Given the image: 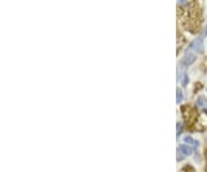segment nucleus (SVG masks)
I'll return each mask as SVG.
<instances>
[{"instance_id": "1", "label": "nucleus", "mask_w": 207, "mask_h": 172, "mask_svg": "<svg viewBox=\"0 0 207 172\" xmlns=\"http://www.w3.org/2000/svg\"><path fill=\"white\" fill-rule=\"evenodd\" d=\"M188 51H193L194 53H202L204 52V42H202V38H196V40L189 45Z\"/></svg>"}, {"instance_id": "2", "label": "nucleus", "mask_w": 207, "mask_h": 172, "mask_svg": "<svg viewBox=\"0 0 207 172\" xmlns=\"http://www.w3.org/2000/svg\"><path fill=\"white\" fill-rule=\"evenodd\" d=\"M196 59H197V56L196 54H193V53H188V54H185L182 58L180 65H181V67H189L193 64L194 61H196Z\"/></svg>"}, {"instance_id": "8", "label": "nucleus", "mask_w": 207, "mask_h": 172, "mask_svg": "<svg viewBox=\"0 0 207 172\" xmlns=\"http://www.w3.org/2000/svg\"><path fill=\"white\" fill-rule=\"evenodd\" d=\"M176 128H177V132H176V134H177V136H178V135H180V134L182 133V131H183V129H182V128H183V125H182L181 123H177Z\"/></svg>"}, {"instance_id": "3", "label": "nucleus", "mask_w": 207, "mask_h": 172, "mask_svg": "<svg viewBox=\"0 0 207 172\" xmlns=\"http://www.w3.org/2000/svg\"><path fill=\"white\" fill-rule=\"evenodd\" d=\"M178 152L181 154L180 157H178V161H182L183 157L192 155V154H193V149H192L190 146H188L187 143H185V145H180V146H178Z\"/></svg>"}, {"instance_id": "5", "label": "nucleus", "mask_w": 207, "mask_h": 172, "mask_svg": "<svg viewBox=\"0 0 207 172\" xmlns=\"http://www.w3.org/2000/svg\"><path fill=\"white\" fill-rule=\"evenodd\" d=\"M206 103H207V98L205 96H199V97L197 98V105L198 106L206 105Z\"/></svg>"}, {"instance_id": "10", "label": "nucleus", "mask_w": 207, "mask_h": 172, "mask_svg": "<svg viewBox=\"0 0 207 172\" xmlns=\"http://www.w3.org/2000/svg\"><path fill=\"white\" fill-rule=\"evenodd\" d=\"M178 2L182 4V5H183V4H185V1H184V0H178Z\"/></svg>"}, {"instance_id": "7", "label": "nucleus", "mask_w": 207, "mask_h": 172, "mask_svg": "<svg viewBox=\"0 0 207 172\" xmlns=\"http://www.w3.org/2000/svg\"><path fill=\"white\" fill-rule=\"evenodd\" d=\"M189 83V76L188 74H183V78H182V86L187 87Z\"/></svg>"}, {"instance_id": "9", "label": "nucleus", "mask_w": 207, "mask_h": 172, "mask_svg": "<svg viewBox=\"0 0 207 172\" xmlns=\"http://www.w3.org/2000/svg\"><path fill=\"white\" fill-rule=\"evenodd\" d=\"M205 36L207 37V22H206V27H205Z\"/></svg>"}, {"instance_id": "4", "label": "nucleus", "mask_w": 207, "mask_h": 172, "mask_svg": "<svg viewBox=\"0 0 207 172\" xmlns=\"http://www.w3.org/2000/svg\"><path fill=\"white\" fill-rule=\"evenodd\" d=\"M184 142L187 143V145H193L194 147H199V141H197V140H193L191 136H185L184 138Z\"/></svg>"}, {"instance_id": "6", "label": "nucleus", "mask_w": 207, "mask_h": 172, "mask_svg": "<svg viewBox=\"0 0 207 172\" xmlns=\"http://www.w3.org/2000/svg\"><path fill=\"white\" fill-rule=\"evenodd\" d=\"M182 100H183V93H182V90L178 88L177 90H176V102L177 103H181Z\"/></svg>"}, {"instance_id": "11", "label": "nucleus", "mask_w": 207, "mask_h": 172, "mask_svg": "<svg viewBox=\"0 0 207 172\" xmlns=\"http://www.w3.org/2000/svg\"><path fill=\"white\" fill-rule=\"evenodd\" d=\"M204 112H206V113H207V109H204Z\"/></svg>"}]
</instances>
